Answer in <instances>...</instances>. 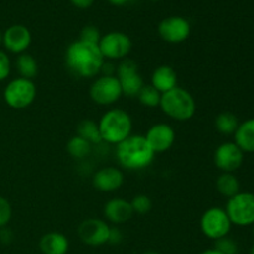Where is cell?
I'll return each mask as SVG.
<instances>
[{
    "label": "cell",
    "mask_w": 254,
    "mask_h": 254,
    "mask_svg": "<svg viewBox=\"0 0 254 254\" xmlns=\"http://www.w3.org/2000/svg\"><path fill=\"white\" fill-rule=\"evenodd\" d=\"M94 188L102 192H113L119 190L124 184V175L122 170L114 166H107L97 171L92 179Z\"/></svg>",
    "instance_id": "16"
},
{
    "label": "cell",
    "mask_w": 254,
    "mask_h": 254,
    "mask_svg": "<svg viewBox=\"0 0 254 254\" xmlns=\"http://www.w3.org/2000/svg\"><path fill=\"white\" fill-rule=\"evenodd\" d=\"M112 5H116V6H123V5L128 4V2L135 1V0H108Z\"/></svg>",
    "instance_id": "35"
},
{
    "label": "cell",
    "mask_w": 254,
    "mask_h": 254,
    "mask_svg": "<svg viewBox=\"0 0 254 254\" xmlns=\"http://www.w3.org/2000/svg\"><path fill=\"white\" fill-rule=\"evenodd\" d=\"M144 136L155 154L165 153L175 143V130L166 123L154 124Z\"/></svg>",
    "instance_id": "15"
},
{
    "label": "cell",
    "mask_w": 254,
    "mask_h": 254,
    "mask_svg": "<svg viewBox=\"0 0 254 254\" xmlns=\"http://www.w3.org/2000/svg\"><path fill=\"white\" fill-rule=\"evenodd\" d=\"M103 215L107 221L114 223V225H123L131 220L134 216V211L131 208L130 201L126 198L116 197L109 200L104 205Z\"/></svg>",
    "instance_id": "17"
},
{
    "label": "cell",
    "mask_w": 254,
    "mask_h": 254,
    "mask_svg": "<svg viewBox=\"0 0 254 254\" xmlns=\"http://www.w3.org/2000/svg\"><path fill=\"white\" fill-rule=\"evenodd\" d=\"M245 153L238 148L235 141H226L217 146L213 155V161L222 173H235L242 166Z\"/></svg>",
    "instance_id": "12"
},
{
    "label": "cell",
    "mask_w": 254,
    "mask_h": 254,
    "mask_svg": "<svg viewBox=\"0 0 254 254\" xmlns=\"http://www.w3.org/2000/svg\"><path fill=\"white\" fill-rule=\"evenodd\" d=\"M11 72V62L5 51L0 50V82L6 79Z\"/></svg>",
    "instance_id": "31"
},
{
    "label": "cell",
    "mask_w": 254,
    "mask_h": 254,
    "mask_svg": "<svg viewBox=\"0 0 254 254\" xmlns=\"http://www.w3.org/2000/svg\"><path fill=\"white\" fill-rule=\"evenodd\" d=\"M143 254H160V253L155 252V251H146V252H144Z\"/></svg>",
    "instance_id": "37"
},
{
    "label": "cell",
    "mask_w": 254,
    "mask_h": 254,
    "mask_svg": "<svg viewBox=\"0 0 254 254\" xmlns=\"http://www.w3.org/2000/svg\"><path fill=\"white\" fill-rule=\"evenodd\" d=\"M12 240H14V233H12V231L10 228H7V226L6 227L0 228V243H2V245H10L12 242Z\"/></svg>",
    "instance_id": "33"
},
{
    "label": "cell",
    "mask_w": 254,
    "mask_h": 254,
    "mask_svg": "<svg viewBox=\"0 0 254 254\" xmlns=\"http://www.w3.org/2000/svg\"><path fill=\"white\" fill-rule=\"evenodd\" d=\"M131 208H133L134 213L138 215H146L153 208V201L149 196L146 195H136L134 196L133 200L130 201Z\"/></svg>",
    "instance_id": "27"
},
{
    "label": "cell",
    "mask_w": 254,
    "mask_h": 254,
    "mask_svg": "<svg viewBox=\"0 0 254 254\" xmlns=\"http://www.w3.org/2000/svg\"><path fill=\"white\" fill-rule=\"evenodd\" d=\"M231 227H232V223H231L225 208L210 207L201 216V231L206 237L212 241H217L228 236Z\"/></svg>",
    "instance_id": "7"
},
{
    "label": "cell",
    "mask_w": 254,
    "mask_h": 254,
    "mask_svg": "<svg viewBox=\"0 0 254 254\" xmlns=\"http://www.w3.org/2000/svg\"><path fill=\"white\" fill-rule=\"evenodd\" d=\"M159 36L169 44H181L191 34V25L183 16H169L160 21L158 26Z\"/></svg>",
    "instance_id": "13"
},
{
    "label": "cell",
    "mask_w": 254,
    "mask_h": 254,
    "mask_svg": "<svg viewBox=\"0 0 254 254\" xmlns=\"http://www.w3.org/2000/svg\"><path fill=\"white\" fill-rule=\"evenodd\" d=\"M72 2V5L78 9H88L93 5L94 0H69Z\"/></svg>",
    "instance_id": "34"
},
{
    "label": "cell",
    "mask_w": 254,
    "mask_h": 254,
    "mask_svg": "<svg viewBox=\"0 0 254 254\" xmlns=\"http://www.w3.org/2000/svg\"><path fill=\"white\" fill-rule=\"evenodd\" d=\"M0 45H2V32L0 31Z\"/></svg>",
    "instance_id": "38"
},
{
    "label": "cell",
    "mask_w": 254,
    "mask_h": 254,
    "mask_svg": "<svg viewBox=\"0 0 254 254\" xmlns=\"http://www.w3.org/2000/svg\"><path fill=\"white\" fill-rule=\"evenodd\" d=\"M64 61L69 71L81 78H92L101 73L104 57L98 45L76 40L66 50Z\"/></svg>",
    "instance_id": "1"
},
{
    "label": "cell",
    "mask_w": 254,
    "mask_h": 254,
    "mask_svg": "<svg viewBox=\"0 0 254 254\" xmlns=\"http://www.w3.org/2000/svg\"><path fill=\"white\" fill-rule=\"evenodd\" d=\"M111 226L101 218H87L77 228L78 237L84 245L99 247L108 243Z\"/></svg>",
    "instance_id": "11"
},
{
    "label": "cell",
    "mask_w": 254,
    "mask_h": 254,
    "mask_svg": "<svg viewBox=\"0 0 254 254\" xmlns=\"http://www.w3.org/2000/svg\"><path fill=\"white\" fill-rule=\"evenodd\" d=\"M31 41V32L24 25H11L2 32V45L11 54L21 55L26 52Z\"/></svg>",
    "instance_id": "14"
},
{
    "label": "cell",
    "mask_w": 254,
    "mask_h": 254,
    "mask_svg": "<svg viewBox=\"0 0 254 254\" xmlns=\"http://www.w3.org/2000/svg\"><path fill=\"white\" fill-rule=\"evenodd\" d=\"M250 254H254V245L252 246V248H251V251H250Z\"/></svg>",
    "instance_id": "39"
},
{
    "label": "cell",
    "mask_w": 254,
    "mask_h": 254,
    "mask_svg": "<svg viewBox=\"0 0 254 254\" xmlns=\"http://www.w3.org/2000/svg\"><path fill=\"white\" fill-rule=\"evenodd\" d=\"M215 248L221 254H237L238 253V245L235 240L230 238L228 236L220 238L215 241Z\"/></svg>",
    "instance_id": "28"
},
{
    "label": "cell",
    "mask_w": 254,
    "mask_h": 254,
    "mask_svg": "<svg viewBox=\"0 0 254 254\" xmlns=\"http://www.w3.org/2000/svg\"><path fill=\"white\" fill-rule=\"evenodd\" d=\"M136 98L139 99V102H140L144 107L155 108V107H158L159 104H160L161 93L159 91H156L151 84H144V87L140 89V92L138 93Z\"/></svg>",
    "instance_id": "26"
},
{
    "label": "cell",
    "mask_w": 254,
    "mask_h": 254,
    "mask_svg": "<svg viewBox=\"0 0 254 254\" xmlns=\"http://www.w3.org/2000/svg\"><path fill=\"white\" fill-rule=\"evenodd\" d=\"M241 189V184L238 179L232 173H222L216 180V190L223 197L231 198L237 195Z\"/></svg>",
    "instance_id": "21"
},
{
    "label": "cell",
    "mask_w": 254,
    "mask_h": 254,
    "mask_svg": "<svg viewBox=\"0 0 254 254\" xmlns=\"http://www.w3.org/2000/svg\"><path fill=\"white\" fill-rule=\"evenodd\" d=\"M231 223L241 227L254 225V193L238 192L228 198L225 208Z\"/></svg>",
    "instance_id": "6"
},
{
    "label": "cell",
    "mask_w": 254,
    "mask_h": 254,
    "mask_svg": "<svg viewBox=\"0 0 254 254\" xmlns=\"http://www.w3.org/2000/svg\"><path fill=\"white\" fill-rule=\"evenodd\" d=\"M15 64H16V69L20 77H22V78L34 79L37 76L39 66H37V61L32 55L26 54V52L19 55Z\"/></svg>",
    "instance_id": "22"
},
{
    "label": "cell",
    "mask_w": 254,
    "mask_h": 254,
    "mask_svg": "<svg viewBox=\"0 0 254 254\" xmlns=\"http://www.w3.org/2000/svg\"><path fill=\"white\" fill-rule=\"evenodd\" d=\"M101 37L102 35L99 32V30L96 26H93V25H87V26H84L81 30V34H79V40L96 45H98Z\"/></svg>",
    "instance_id": "30"
},
{
    "label": "cell",
    "mask_w": 254,
    "mask_h": 254,
    "mask_svg": "<svg viewBox=\"0 0 254 254\" xmlns=\"http://www.w3.org/2000/svg\"><path fill=\"white\" fill-rule=\"evenodd\" d=\"M123 96L122 87L116 76H101L89 87V97L99 106H112Z\"/></svg>",
    "instance_id": "8"
},
{
    "label": "cell",
    "mask_w": 254,
    "mask_h": 254,
    "mask_svg": "<svg viewBox=\"0 0 254 254\" xmlns=\"http://www.w3.org/2000/svg\"><path fill=\"white\" fill-rule=\"evenodd\" d=\"M116 77L122 87L123 96L134 97L138 96L140 89L144 87V79L138 68L135 61L130 59H124L119 62L116 69Z\"/></svg>",
    "instance_id": "9"
},
{
    "label": "cell",
    "mask_w": 254,
    "mask_h": 254,
    "mask_svg": "<svg viewBox=\"0 0 254 254\" xmlns=\"http://www.w3.org/2000/svg\"><path fill=\"white\" fill-rule=\"evenodd\" d=\"M150 1H154V2H156V1H160V0H150Z\"/></svg>",
    "instance_id": "40"
},
{
    "label": "cell",
    "mask_w": 254,
    "mask_h": 254,
    "mask_svg": "<svg viewBox=\"0 0 254 254\" xmlns=\"http://www.w3.org/2000/svg\"><path fill=\"white\" fill-rule=\"evenodd\" d=\"M253 236H254V225H253Z\"/></svg>",
    "instance_id": "41"
},
{
    "label": "cell",
    "mask_w": 254,
    "mask_h": 254,
    "mask_svg": "<svg viewBox=\"0 0 254 254\" xmlns=\"http://www.w3.org/2000/svg\"><path fill=\"white\" fill-rule=\"evenodd\" d=\"M123 233L118 227H111L109 228V236H108V243L109 245H119L123 241Z\"/></svg>",
    "instance_id": "32"
},
{
    "label": "cell",
    "mask_w": 254,
    "mask_h": 254,
    "mask_svg": "<svg viewBox=\"0 0 254 254\" xmlns=\"http://www.w3.org/2000/svg\"><path fill=\"white\" fill-rule=\"evenodd\" d=\"M102 141L118 145L131 135L133 121L129 113L121 108H112L101 117L98 122Z\"/></svg>",
    "instance_id": "3"
},
{
    "label": "cell",
    "mask_w": 254,
    "mask_h": 254,
    "mask_svg": "<svg viewBox=\"0 0 254 254\" xmlns=\"http://www.w3.org/2000/svg\"><path fill=\"white\" fill-rule=\"evenodd\" d=\"M159 107L169 118L178 122L190 121L196 113V101L185 88L175 87L161 94Z\"/></svg>",
    "instance_id": "4"
},
{
    "label": "cell",
    "mask_w": 254,
    "mask_h": 254,
    "mask_svg": "<svg viewBox=\"0 0 254 254\" xmlns=\"http://www.w3.org/2000/svg\"><path fill=\"white\" fill-rule=\"evenodd\" d=\"M39 247L42 254H67L69 241L64 233L49 232L42 236Z\"/></svg>",
    "instance_id": "19"
},
{
    "label": "cell",
    "mask_w": 254,
    "mask_h": 254,
    "mask_svg": "<svg viewBox=\"0 0 254 254\" xmlns=\"http://www.w3.org/2000/svg\"><path fill=\"white\" fill-rule=\"evenodd\" d=\"M233 135L235 143L243 153H254V118L240 123Z\"/></svg>",
    "instance_id": "20"
},
{
    "label": "cell",
    "mask_w": 254,
    "mask_h": 254,
    "mask_svg": "<svg viewBox=\"0 0 254 254\" xmlns=\"http://www.w3.org/2000/svg\"><path fill=\"white\" fill-rule=\"evenodd\" d=\"M37 89L32 79L19 77L7 83L4 89V101L10 108L25 109L34 103Z\"/></svg>",
    "instance_id": "5"
},
{
    "label": "cell",
    "mask_w": 254,
    "mask_h": 254,
    "mask_svg": "<svg viewBox=\"0 0 254 254\" xmlns=\"http://www.w3.org/2000/svg\"><path fill=\"white\" fill-rule=\"evenodd\" d=\"M238 126H240V122H238L237 116L233 114L232 112H222L215 119L216 130L223 135L235 134Z\"/></svg>",
    "instance_id": "23"
},
{
    "label": "cell",
    "mask_w": 254,
    "mask_h": 254,
    "mask_svg": "<svg viewBox=\"0 0 254 254\" xmlns=\"http://www.w3.org/2000/svg\"><path fill=\"white\" fill-rule=\"evenodd\" d=\"M77 135L86 139L87 141L93 145V144L102 143V136L99 133L98 123H96L92 119H83L77 126Z\"/></svg>",
    "instance_id": "24"
},
{
    "label": "cell",
    "mask_w": 254,
    "mask_h": 254,
    "mask_svg": "<svg viewBox=\"0 0 254 254\" xmlns=\"http://www.w3.org/2000/svg\"><path fill=\"white\" fill-rule=\"evenodd\" d=\"M151 86L161 94L178 87V74L175 69L168 64H161L154 69L151 74Z\"/></svg>",
    "instance_id": "18"
},
{
    "label": "cell",
    "mask_w": 254,
    "mask_h": 254,
    "mask_svg": "<svg viewBox=\"0 0 254 254\" xmlns=\"http://www.w3.org/2000/svg\"><path fill=\"white\" fill-rule=\"evenodd\" d=\"M200 254H221L218 251H216L215 248H210V250H206L203 252H201Z\"/></svg>",
    "instance_id": "36"
},
{
    "label": "cell",
    "mask_w": 254,
    "mask_h": 254,
    "mask_svg": "<svg viewBox=\"0 0 254 254\" xmlns=\"http://www.w3.org/2000/svg\"><path fill=\"white\" fill-rule=\"evenodd\" d=\"M67 153L73 159H84L91 154L92 144L79 135L72 136L67 143Z\"/></svg>",
    "instance_id": "25"
},
{
    "label": "cell",
    "mask_w": 254,
    "mask_h": 254,
    "mask_svg": "<svg viewBox=\"0 0 254 254\" xmlns=\"http://www.w3.org/2000/svg\"><path fill=\"white\" fill-rule=\"evenodd\" d=\"M117 158L127 170H143L151 165L155 153L151 150L144 135H129L117 145Z\"/></svg>",
    "instance_id": "2"
},
{
    "label": "cell",
    "mask_w": 254,
    "mask_h": 254,
    "mask_svg": "<svg viewBox=\"0 0 254 254\" xmlns=\"http://www.w3.org/2000/svg\"><path fill=\"white\" fill-rule=\"evenodd\" d=\"M12 217V207L11 203L7 201V198L0 196V228L6 227Z\"/></svg>",
    "instance_id": "29"
},
{
    "label": "cell",
    "mask_w": 254,
    "mask_h": 254,
    "mask_svg": "<svg viewBox=\"0 0 254 254\" xmlns=\"http://www.w3.org/2000/svg\"><path fill=\"white\" fill-rule=\"evenodd\" d=\"M98 47L103 55L104 60H122L127 59L130 54L131 44L130 37L121 31H112L103 35L98 42Z\"/></svg>",
    "instance_id": "10"
}]
</instances>
